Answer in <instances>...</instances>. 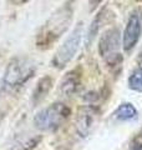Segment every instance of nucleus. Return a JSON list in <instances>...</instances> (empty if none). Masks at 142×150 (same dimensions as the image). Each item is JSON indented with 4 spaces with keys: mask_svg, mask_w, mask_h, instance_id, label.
Listing matches in <instances>:
<instances>
[{
    "mask_svg": "<svg viewBox=\"0 0 142 150\" xmlns=\"http://www.w3.org/2000/svg\"><path fill=\"white\" fill-rule=\"evenodd\" d=\"M138 111L131 103H122V104L113 111V118L118 121H132L137 119Z\"/></svg>",
    "mask_w": 142,
    "mask_h": 150,
    "instance_id": "10",
    "label": "nucleus"
},
{
    "mask_svg": "<svg viewBox=\"0 0 142 150\" xmlns=\"http://www.w3.org/2000/svg\"><path fill=\"white\" fill-rule=\"evenodd\" d=\"M105 14H106V9L103 8V9H101V10L97 13V15L95 16V19L91 23V25H90L89 31L86 34V46H87V48L92 44L95 36L97 35V33H98V30L101 29L102 24H103V23H106V15H105Z\"/></svg>",
    "mask_w": 142,
    "mask_h": 150,
    "instance_id": "11",
    "label": "nucleus"
},
{
    "mask_svg": "<svg viewBox=\"0 0 142 150\" xmlns=\"http://www.w3.org/2000/svg\"><path fill=\"white\" fill-rule=\"evenodd\" d=\"M53 84L54 81L51 76H44L37 81L34 89V93H32V103H34V105H37L47 96V94L50 93L51 88H53Z\"/></svg>",
    "mask_w": 142,
    "mask_h": 150,
    "instance_id": "9",
    "label": "nucleus"
},
{
    "mask_svg": "<svg viewBox=\"0 0 142 150\" xmlns=\"http://www.w3.org/2000/svg\"><path fill=\"white\" fill-rule=\"evenodd\" d=\"M74 15V5L71 4V0L59 8L53 15H51L45 24L41 26V29L37 33L36 44L40 49H49L56 43L64 33L67 31L71 23H72Z\"/></svg>",
    "mask_w": 142,
    "mask_h": 150,
    "instance_id": "1",
    "label": "nucleus"
},
{
    "mask_svg": "<svg viewBox=\"0 0 142 150\" xmlns=\"http://www.w3.org/2000/svg\"><path fill=\"white\" fill-rule=\"evenodd\" d=\"M82 35H84V24L82 21H79L76 26L74 28V30L70 33V35L66 38L63 45L55 53L53 60H51V67L56 69H64L75 58L80 45H81Z\"/></svg>",
    "mask_w": 142,
    "mask_h": 150,
    "instance_id": "4",
    "label": "nucleus"
},
{
    "mask_svg": "<svg viewBox=\"0 0 142 150\" xmlns=\"http://www.w3.org/2000/svg\"><path fill=\"white\" fill-rule=\"evenodd\" d=\"M141 138H142V133H141Z\"/></svg>",
    "mask_w": 142,
    "mask_h": 150,
    "instance_id": "15",
    "label": "nucleus"
},
{
    "mask_svg": "<svg viewBox=\"0 0 142 150\" xmlns=\"http://www.w3.org/2000/svg\"><path fill=\"white\" fill-rule=\"evenodd\" d=\"M98 118H100V112L95 106L84 105L80 108L75 118V129L80 138H87L92 133Z\"/></svg>",
    "mask_w": 142,
    "mask_h": 150,
    "instance_id": "7",
    "label": "nucleus"
},
{
    "mask_svg": "<svg viewBox=\"0 0 142 150\" xmlns=\"http://www.w3.org/2000/svg\"><path fill=\"white\" fill-rule=\"evenodd\" d=\"M122 45V38L118 28L107 29L98 41V53L107 63L108 67H116L122 62L120 54V46Z\"/></svg>",
    "mask_w": 142,
    "mask_h": 150,
    "instance_id": "5",
    "label": "nucleus"
},
{
    "mask_svg": "<svg viewBox=\"0 0 142 150\" xmlns=\"http://www.w3.org/2000/svg\"><path fill=\"white\" fill-rule=\"evenodd\" d=\"M10 3H13L14 5H22V4H25L27 1H30V0H9Z\"/></svg>",
    "mask_w": 142,
    "mask_h": 150,
    "instance_id": "14",
    "label": "nucleus"
},
{
    "mask_svg": "<svg viewBox=\"0 0 142 150\" xmlns=\"http://www.w3.org/2000/svg\"><path fill=\"white\" fill-rule=\"evenodd\" d=\"M81 88V74L77 70H71L60 81V93L63 95L71 96Z\"/></svg>",
    "mask_w": 142,
    "mask_h": 150,
    "instance_id": "8",
    "label": "nucleus"
},
{
    "mask_svg": "<svg viewBox=\"0 0 142 150\" xmlns=\"http://www.w3.org/2000/svg\"><path fill=\"white\" fill-rule=\"evenodd\" d=\"M142 35V13L135 10L127 19L124 34H122V48L125 51H131L140 41Z\"/></svg>",
    "mask_w": 142,
    "mask_h": 150,
    "instance_id": "6",
    "label": "nucleus"
},
{
    "mask_svg": "<svg viewBox=\"0 0 142 150\" xmlns=\"http://www.w3.org/2000/svg\"><path fill=\"white\" fill-rule=\"evenodd\" d=\"M71 114L70 108L64 103H54L36 112L34 125L41 131H55L61 128Z\"/></svg>",
    "mask_w": 142,
    "mask_h": 150,
    "instance_id": "3",
    "label": "nucleus"
},
{
    "mask_svg": "<svg viewBox=\"0 0 142 150\" xmlns=\"http://www.w3.org/2000/svg\"><path fill=\"white\" fill-rule=\"evenodd\" d=\"M129 88L131 90L142 93V68L136 69L129 78Z\"/></svg>",
    "mask_w": 142,
    "mask_h": 150,
    "instance_id": "12",
    "label": "nucleus"
},
{
    "mask_svg": "<svg viewBox=\"0 0 142 150\" xmlns=\"http://www.w3.org/2000/svg\"><path fill=\"white\" fill-rule=\"evenodd\" d=\"M36 71V65L31 59L18 56L10 60L5 69L1 88L6 91H14L27 83Z\"/></svg>",
    "mask_w": 142,
    "mask_h": 150,
    "instance_id": "2",
    "label": "nucleus"
},
{
    "mask_svg": "<svg viewBox=\"0 0 142 150\" xmlns=\"http://www.w3.org/2000/svg\"><path fill=\"white\" fill-rule=\"evenodd\" d=\"M103 1V0H89V5H90V11H95V9H97L98 5Z\"/></svg>",
    "mask_w": 142,
    "mask_h": 150,
    "instance_id": "13",
    "label": "nucleus"
}]
</instances>
